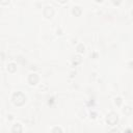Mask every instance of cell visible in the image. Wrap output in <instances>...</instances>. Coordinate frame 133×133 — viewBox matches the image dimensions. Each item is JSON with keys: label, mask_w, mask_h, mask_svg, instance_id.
<instances>
[{"label": "cell", "mask_w": 133, "mask_h": 133, "mask_svg": "<svg viewBox=\"0 0 133 133\" xmlns=\"http://www.w3.org/2000/svg\"><path fill=\"white\" fill-rule=\"evenodd\" d=\"M21 126L19 125V124H17L15 127H14V129H13V131H14V133H21Z\"/></svg>", "instance_id": "6da1fadb"}]
</instances>
